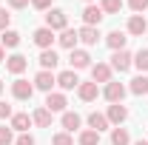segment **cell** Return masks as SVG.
<instances>
[{"label": "cell", "instance_id": "1", "mask_svg": "<svg viewBox=\"0 0 148 145\" xmlns=\"http://www.w3.org/2000/svg\"><path fill=\"white\" fill-rule=\"evenodd\" d=\"M46 29H51L54 34H60L63 29H69V14H66L63 9H54V6H51V9L46 12Z\"/></svg>", "mask_w": 148, "mask_h": 145}, {"label": "cell", "instance_id": "2", "mask_svg": "<svg viewBox=\"0 0 148 145\" xmlns=\"http://www.w3.org/2000/svg\"><path fill=\"white\" fill-rule=\"evenodd\" d=\"M111 71H120V74H125L134 66V54H131L128 49H123V51H111Z\"/></svg>", "mask_w": 148, "mask_h": 145}, {"label": "cell", "instance_id": "18", "mask_svg": "<svg viewBox=\"0 0 148 145\" xmlns=\"http://www.w3.org/2000/svg\"><path fill=\"white\" fill-rule=\"evenodd\" d=\"M9 125H12V131H17V134H29V128L34 125V122H32V117H29L26 111H17V114L9 120Z\"/></svg>", "mask_w": 148, "mask_h": 145}, {"label": "cell", "instance_id": "35", "mask_svg": "<svg viewBox=\"0 0 148 145\" xmlns=\"http://www.w3.org/2000/svg\"><path fill=\"white\" fill-rule=\"evenodd\" d=\"M14 145H37V142H34L32 134H17V137H14Z\"/></svg>", "mask_w": 148, "mask_h": 145}, {"label": "cell", "instance_id": "14", "mask_svg": "<svg viewBox=\"0 0 148 145\" xmlns=\"http://www.w3.org/2000/svg\"><path fill=\"white\" fill-rule=\"evenodd\" d=\"M106 117H108V122H111V125L117 128V125H123V122L128 120V108H125L123 103H114V105H108Z\"/></svg>", "mask_w": 148, "mask_h": 145}, {"label": "cell", "instance_id": "19", "mask_svg": "<svg viewBox=\"0 0 148 145\" xmlns=\"http://www.w3.org/2000/svg\"><path fill=\"white\" fill-rule=\"evenodd\" d=\"M77 37H80L83 46H97L103 34H100V29H94V26H80V29H77Z\"/></svg>", "mask_w": 148, "mask_h": 145}, {"label": "cell", "instance_id": "9", "mask_svg": "<svg viewBox=\"0 0 148 145\" xmlns=\"http://www.w3.org/2000/svg\"><path fill=\"white\" fill-rule=\"evenodd\" d=\"M69 66H71V71H83V68H91V54H88L86 49H74L71 54H69Z\"/></svg>", "mask_w": 148, "mask_h": 145}, {"label": "cell", "instance_id": "38", "mask_svg": "<svg viewBox=\"0 0 148 145\" xmlns=\"http://www.w3.org/2000/svg\"><path fill=\"white\" fill-rule=\"evenodd\" d=\"M0 63H6V49L0 46Z\"/></svg>", "mask_w": 148, "mask_h": 145}, {"label": "cell", "instance_id": "12", "mask_svg": "<svg viewBox=\"0 0 148 145\" xmlns=\"http://www.w3.org/2000/svg\"><path fill=\"white\" fill-rule=\"evenodd\" d=\"M80 83H83V80H80V77H77V71H71V68H66V71L57 74V88L63 91V94H66V91H74Z\"/></svg>", "mask_w": 148, "mask_h": 145}, {"label": "cell", "instance_id": "27", "mask_svg": "<svg viewBox=\"0 0 148 145\" xmlns=\"http://www.w3.org/2000/svg\"><path fill=\"white\" fill-rule=\"evenodd\" d=\"M77 142H80V145H100V134L91 131V128H86V131L77 134Z\"/></svg>", "mask_w": 148, "mask_h": 145}, {"label": "cell", "instance_id": "39", "mask_svg": "<svg viewBox=\"0 0 148 145\" xmlns=\"http://www.w3.org/2000/svg\"><path fill=\"white\" fill-rule=\"evenodd\" d=\"M131 145H148V140H137V142H131Z\"/></svg>", "mask_w": 148, "mask_h": 145}, {"label": "cell", "instance_id": "28", "mask_svg": "<svg viewBox=\"0 0 148 145\" xmlns=\"http://www.w3.org/2000/svg\"><path fill=\"white\" fill-rule=\"evenodd\" d=\"M125 6V0H100L103 14H120V9Z\"/></svg>", "mask_w": 148, "mask_h": 145}, {"label": "cell", "instance_id": "16", "mask_svg": "<svg viewBox=\"0 0 148 145\" xmlns=\"http://www.w3.org/2000/svg\"><path fill=\"white\" fill-rule=\"evenodd\" d=\"M77 97H80L83 103H94V100L100 97V85H97L94 80H88V83H80V85H77Z\"/></svg>", "mask_w": 148, "mask_h": 145}, {"label": "cell", "instance_id": "4", "mask_svg": "<svg viewBox=\"0 0 148 145\" xmlns=\"http://www.w3.org/2000/svg\"><path fill=\"white\" fill-rule=\"evenodd\" d=\"M12 97L14 100H32L34 97V83H29V80H23V77H14V83H12Z\"/></svg>", "mask_w": 148, "mask_h": 145}, {"label": "cell", "instance_id": "8", "mask_svg": "<svg viewBox=\"0 0 148 145\" xmlns=\"http://www.w3.org/2000/svg\"><path fill=\"white\" fill-rule=\"evenodd\" d=\"M103 9H100V3H88L86 9H83V26H94V29H100V23H103Z\"/></svg>", "mask_w": 148, "mask_h": 145}, {"label": "cell", "instance_id": "23", "mask_svg": "<svg viewBox=\"0 0 148 145\" xmlns=\"http://www.w3.org/2000/svg\"><path fill=\"white\" fill-rule=\"evenodd\" d=\"M51 120H54V114L46 108V105L34 108V114H32V122H34L37 128H49V125H51Z\"/></svg>", "mask_w": 148, "mask_h": 145}, {"label": "cell", "instance_id": "30", "mask_svg": "<svg viewBox=\"0 0 148 145\" xmlns=\"http://www.w3.org/2000/svg\"><path fill=\"white\" fill-rule=\"evenodd\" d=\"M51 145H74V134H69V131H57L54 137H51Z\"/></svg>", "mask_w": 148, "mask_h": 145}, {"label": "cell", "instance_id": "11", "mask_svg": "<svg viewBox=\"0 0 148 145\" xmlns=\"http://www.w3.org/2000/svg\"><path fill=\"white\" fill-rule=\"evenodd\" d=\"M3 66H6V71H9V74L20 77V74L29 68V57H23V54H17V51H14V54L6 57V63H3Z\"/></svg>", "mask_w": 148, "mask_h": 145}, {"label": "cell", "instance_id": "20", "mask_svg": "<svg viewBox=\"0 0 148 145\" xmlns=\"http://www.w3.org/2000/svg\"><path fill=\"white\" fill-rule=\"evenodd\" d=\"M37 63H40V68H43V71H54L57 66H60V57H57L54 49H46V51H40Z\"/></svg>", "mask_w": 148, "mask_h": 145}, {"label": "cell", "instance_id": "37", "mask_svg": "<svg viewBox=\"0 0 148 145\" xmlns=\"http://www.w3.org/2000/svg\"><path fill=\"white\" fill-rule=\"evenodd\" d=\"M6 3H9V9H26L32 0H6Z\"/></svg>", "mask_w": 148, "mask_h": 145}, {"label": "cell", "instance_id": "36", "mask_svg": "<svg viewBox=\"0 0 148 145\" xmlns=\"http://www.w3.org/2000/svg\"><path fill=\"white\" fill-rule=\"evenodd\" d=\"M51 3H54V0H32V6H34L37 12H49V9H51Z\"/></svg>", "mask_w": 148, "mask_h": 145}, {"label": "cell", "instance_id": "24", "mask_svg": "<svg viewBox=\"0 0 148 145\" xmlns=\"http://www.w3.org/2000/svg\"><path fill=\"white\" fill-rule=\"evenodd\" d=\"M128 91H131V94H134V97H143V94H145V97H148V74H137V77L131 80Z\"/></svg>", "mask_w": 148, "mask_h": 145}, {"label": "cell", "instance_id": "41", "mask_svg": "<svg viewBox=\"0 0 148 145\" xmlns=\"http://www.w3.org/2000/svg\"><path fill=\"white\" fill-rule=\"evenodd\" d=\"M0 94H3V80H0Z\"/></svg>", "mask_w": 148, "mask_h": 145}, {"label": "cell", "instance_id": "25", "mask_svg": "<svg viewBox=\"0 0 148 145\" xmlns=\"http://www.w3.org/2000/svg\"><path fill=\"white\" fill-rule=\"evenodd\" d=\"M0 46H3V49H17V46H20V31L6 29V31L0 34Z\"/></svg>", "mask_w": 148, "mask_h": 145}, {"label": "cell", "instance_id": "29", "mask_svg": "<svg viewBox=\"0 0 148 145\" xmlns=\"http://www.w3.org/2000/svg\"><path fill=\"white\" fill-rule=\"evenodd\" d=\"M134 68H140V74H148V49H140L134 54Z\"/></svg>", "mask_w": 148, "mask_h": 145}, {"label": "cell", "instance_id": "31", "mask_svg": "<svg viewBox=\"0 0 148 145\" xmlns=\"http://www.w3.org/2000/svg\"><path fill=\"white\" fill-rule=\"evenodd\" d=\"M14 142V131L12 125H0V145H12Z\"/></svg>", "mask_w": 148, "mask_h": 145}, {"label": "cell", "instance_id": "6", "mask_svg": "<svg viewBox=\"0 0 148 145\" xmlns=\"http://www.w3.org/2000/svg\"><path fill=\"white\" fill-rule=\"evenodd\" d=\"M32 40H34V46L40 49V51H46V49H51V46L57 43V34L51 31V29L40 26V29H34V34H32Z\"/></svg>", "mask_w": 148, "mask_h": 145}, {"label": "cell", "instance_id": "5", "mask_svg": "<svg viewBox=\"0 0 148 145\" xmlns=\"http://www.w3.org/2000/svg\"><path fill=\"white\" fill-rule=\"evenodd\" d=\"M125 91H128V88H125L123 83L111 80V83H106V85H103V91H100V94H103L111 105H114V103H123V100H125Z\"/></svg>", "mask_w": 148, "mask_h": 145}, {"label": "cell", "instance_id": "10", "mask_svg": "<svg viewBox=\"0 0 148 145\" xmlns=\"http://www.w3.org/2000/svg\"><path fill=\"white\" fill-rule=\"evenodd\" d=\"M46 108L51 111V114H63V111H69V100H66V94L63 91H51V94H46V103H43Z\"/></svg>", "mask_w": 148, "mask_h": 145}, {"label": "cell", "instance_id": "40", "mask_svg": "<svg viewBox=\"0 0 148 145\" xmlns=\"http://www.w3.org/2000/svg\"><path fill=\"white\" fill-rule=\"evenodd\" d=\"M83 3H86V6H88V3H97V0H83Z\"/></svg>", "mask_w": 148, "mask_h": 145}, {"label": "cell", "instance_id": "21", "mask_svg": "<svg viewBox=\"0 0 148 145\" xmlns=\"http://www.w3.org/2000/svg\"><path fill=\"white\" fill-rule=\"evenodd\" d=\"M77 43H80V37H77V31H74V29H63V31L57 34V46H60V49L74 51V49H77Z\"/></svg>", "mask_w": 148, "mask_h": 145}, {"label": "cell", "instance_id": "13", "mask_svg": "<svg viewBox=\"0 0 148 145\" xmlns=\"http://www.w3.org/2000/svg\"><path fill=\"white\" fill-rule=\"evenodd\" d=\"M111 66L108 63H91V80L97 83V85H106V83H111Z\"/></svg>", "mask_w": 148, "mask_h": 145}, {"label": "cell", "instance_id": "15", "mask_svg": "<svg viewBox=\"0 0 148 145\" xmlns=\"http://www.w3.org/2000/svg\"><path fill=\"white\" fill-rule=\"evenodd\" d=\"M60 125H63V131L74 134V131H80V125H83V117L77 111H63L60 114Z\"/></svg>", "mask_w": 148, "mask_h": 145}, {"label": "cell", "instance_id": "3", "mask_svg": "<svg viewBox=\"0 0 148 145\" xmlns=\"http://www.w3.org/2000/svg\"><path fill=\"white\" fill-rule=\"evenodd\" d=\"M32 83H34V91L51 94L54 85H57V74H54V71H43V68H40V71L34 74V80H32Z\"/></svg>", "mask_w": 148, "mask_h": 145}, {"label": "cell", "instance_id": "7", "mask_svg": "<svg viewBox=\"0 0 148 145\" xmlns=\"http://www.w3.org/2000/svg\"><path fill=\"white\" fill-rule=\"evenodd\" d=\"M125 34H131V37L148 34V20H145V14H131L128 23H125Z\"/></svg>", "mask_w": 148, "mask_h": 145}, {"label": "cell", "instance_id": "32", "mask_svg": "<svg viewBox=\"0 0 148 145\" xmlns=\"http://www.w3.org/2000/svg\"><path fill=\"white\" fill-rule=\"evenodd\" d=\"M128 3V9L134 12V14H143V12H148V0H125Z\"/></svg>", "mask_w": 148, "mask_h": 145}, {"label": "cell", "instance_id": "34", "mask_svg": "<svg viewBox=\"0 0 148 145\" xmlns=\"http://www.w3.org/2000/svg\"><path fill=\"white\" fill-rule=\"evenodd\" d=\"M14 117V111H12V105L6 103V100H0V120H12Z\"/></svg>", "mask_w": 148, "mask_h": 145}, {"label": "cell", "instance_id": "26", "mask_svg": "<svg viewBox=\"0 0 148 145\" xmlns=\"http://www.w3.org/2000/svg\"><path fill=\"white\" fill-rule=\"evenodd\" d=\"M111 145H131V134H128V128H123V125L111 128Z\"/></svg>", "mask_w": 148, "mask_h": 145}, {"label": "cell", "instance_id": "22", "mask_svg": "<svg viewBox=\"0 0 148 145\" xmlns=\"http://www.w3.org/2000/svg\"><path fill=\"white\" fill-rule=\"evenodd\" d=\"M86 122H88V128H91V131H97V134H103V131H108V128H111L108 117H106V114H100V111H91Z\"/></svg>", "mask_w": 148, "mask_h": 145}, {"label": "cell", "instance_id": "33", "mask_svg": "<svg viewBox=\"0 0 148 145\" xmlns=\"http://www.w3.org/2000/svg\"><path fill=\"white\" fill-rule=\"evenodd\" d=\"M9 23H12V14L6 12V6H0V34L9 29Z\"/></svg>", "mask_w": 148, "mask_h": 145}, {"label": "cell", "instance_id": "17", "mask_svg": "<svg viewBox=\"0 0 148 145\" xmlns=\"http://www.w3.org/2000/svg\"><path fill=\"white\" fill-rule=\"evenodd\" d=\"M125 43H128V34L125 31H120V29H114L106 34V46H108L111 51H123L125 49Z\"/></svg>", "mask_w": 148, "mask_h": 145}]
</instances>
